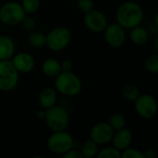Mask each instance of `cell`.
Here are the masks:
<instances>
[{
	"mask_svg": "<svg viewBox=\"0 0 158 158\" xmlns=\"http://www.w3.org/2000/svg\"><path fill=\"white\" fill-rule=\"evenodd\" d=\"M113 146L119 151H124L127 149L132 141V132L130 129L124 127L122 129L116 130L114 133L113 139Z\"/></svg>",
	"mask_w": 158,
	"mask_h": 158,
	"instance_id": "cell-13",
	"label": "cell"
},
{
	"mask_svg": "<svg viewBox=\"0 0 158 158\" xmlns=\"http://www.w3.org/2000/svg\"><path fill=\"white\" fill-rule=\"evenodd\" d=\"M22 27L28 32H32L35 29L36 27V21L34 17H32L31 15H26L23 20L21 23Z\"/></svg>",
	"mask_w": 158,
	"mask_h": 158,
	"instance_id": "cell-25",
	"label": "cell"
},
{
	"mask_svg": "<svg viewBox=\"0 0 158 158\" xmlns=\"http://www.w3.org/2000/svg\"><path fill=\"white\" fill-rule=\"evenodd\" d=\"M79 152L84 158H95L99 152V145L93 140L89 139L82 144Z\"/></svg>",
	"mask_w": 158,
	"mask_h": 158,
	"instance_id": "cell-18",
	"label": "cell"
},
{
	"mask_svg": "<svg viewBox=\"0 0 158 158\" xmlns=\"http://www.w3.org/2000/svg\"><path fill=\"white\" fill-rule=\"evenodd\" d=\"M134 103L136 113L144 119H152L157 114V101L150 94H140Z\"/></svg>",
	"mask_w": 158,
	"mask_h": 158,
	"instance_id": "cell-8",
	"label": "cell"
},
{
	"mask_svg": "<svg viewBox=\"0 0 158 158\" xmlns=\"http://www.w3.org/2000/svg\"><path fill=\"white\" fill-rule=\"evenodd\" d=\"M82 81L77 74L71 72H61L55 78V89L65 97L77 96L82 90Z\"/></svg>",
	"mask_w": 158,
	"mask_h": 158,
	"instance_id": "cell-2",
	"label": "cell"
},
{
	"mask_svg": "<svg viewBox=\"0 0 158 158\" xmlns=\"http://www.w3.org/2000/svg\"><path fill=\"white\" fill-rule=\"evenodd\" d=\"M129 31H130L129 32V39L134 45L142 46L149 39L148 30L141 25L135 26V27L131 28Z\"/></svg>",
	"mask_w": 158,
	"mask_h": 158,
	"instance_id": "cell-17",
	"label": "cell"
},
{
	"mask_svg": "<svg viewBox=\"0 0 158 158\" xmlns=\"http://www.w3.org/2000/svg\"><path fill=\"white\" fill-rule=\"evenodd\" d=\"M28 43L35 48H41L46 46V34L41 31H32L28 35Z\"/></svg>",
	"mask_w": 158,
	"mask_h": 158,
	"instance_id": "cell-19",
	"label": "cell"
},
{
	"mask_svg": "<svg viewBox=\"0 0 158 158\" xmlns=\"http://www.w3.org/2000/svg\"><path fill=\"white\" fill-rule=\"evenodd\" d=\"M77 8L85 14L94 9V2L93 0H77Z\"/></svg>",
	"mask_w": 158,
	"mask_h": 158,
	"instance_id": "cell-26",
	"label": "cell"
},
{
	"mask_svg": "<svg viewBox=\"0 0 158 158\" xmlns=\"http://www.w3.org/2000/svg\"><path fill=\"white\" fill-rule=\"evenodd\" d=\"M84 24L91 33L101 34L104 32L109 23L106 15L102 11L93 9L88 13H85Z\"/></svg>",
	"mask_w": 158,
	"mask_h": 158,
	"instance_id": "cell-9",
	"label": "cell"
},
{
	"mask_svg": "<svg viewBox=\"0 0 158 158\" xmlns=\"http://www.w3.org/2000/svg\"><path fill=\"white\" fill-rule=\"evenodd\" d=\"M109 125L112 127V128L116 131V130H119V129H122L124 127H126V125H127V120L125 118V116L119 113H115V114H113L111 116H110V119H109Z\"/></svg>",
	"mask_w": 158,
	"mask_h": 158,
	"instance_id": "cell-21",
	"label": "cell"
},
{
	"mask_svg": "<svg viewBox=\"0 0 158 158\" xmlns=\"http://www.w3.org/2000/svg\"><path fill=\"white\" fill-rule=\"evenodd\" d=\"M32 158H44L43 156H39V155H37V156H34V157H32Z\"/></svg>",
	"mask_w": 158,
	"mask_h": 158,
	"instance_id": "cell-34",
	"label": "cell"
},
{
	"mask_svg": "<svg viewBox=\"0 0 158 158\" xmlns=\"http://www.w3.org/2000/svg\"><path fill=\"white\" fill-rule=\"evenodd\" d=\"M95 158H121V152L114 146L99 150Z\"/></svg>",
	"mask_w": 158,
	"mask_h": 158,
	"instance_id": "cell-24",
	"label": "cell"
},
{
	"mask_svg": "<svg viewBox=\"0 0 158 158\" xmlns=\"http://www.w3.org/2000/svg\"><path fill=\"white\" fill-rule=\"evenodd\" d=\"M154 47H155V50H156V52H158V35L156 36L155 41H154Z\"/></svg>",
	"mask_w": 158,
	"mask_h": 158,
	"instance_id": "cell-33",
	"label": "cell"
},
{
	"mask_svg": "<svg viewBox=\"0 0 158 158\" xmlns=\"http://www.w3.org/2000/svg\"><path fill=\"white\" fill-rule=\"evenodd\" d=\"M45 121L52 132L63 131L66 130L69 126V114L62 106L54 105L47 110Z\"/></svg>",
	"mask_w": 158,
	"mask_h": 158,
	"instance_id": "cell-6",
	"label": "cell"
},
{
	"mask_svg": "<svg viewBox=\"0 0 158 158\" xmlns=\"http://www.w3.org/2000/svg\"><path fill=\"white\" fill-rule=\"evenodd\" d=\"M11 62L20 73H31L35 66L34 57L28 52H19L11 58Z\"/></svg>",
	"mask_w": 158,
	"mask_h": 158,
	"instance_id": "cell-12",
	"label": "cell"
},
{
	"mask_svg": "<svg viewBox=\"0 0 158 158\" xmlns=\"http://www.w3.org/2000/svg\"><path fill=\"white\" fill-rule=\"evenodd\" d=\"M62 72H71L73 70V62L68 60H64L60 62Z\"/></svg>",
	"mask_w": 158,
	"mask_h": 158,
	"instance_id": "cell-29",
	"label": "cell"
},
{
	"mask_svg": "<svg viewBox=\"0 0 158 158\" xmlns=\"http://www.w3.org/2000/svg\"><path fill=\"white\" fill-rule=\"evenodd\" d=\"M26 15L21 3L16 1H9L0 8V22L6 26H16L21 24Z\"/></svg>",
	"mask_w": 158,
	"mask_h": 158,
	"instance_id": "cell-5",
	"label": "cell"
},
{
	"mask_svg": "<svg viewBox=\"0 0 158 158\" xmlns=\"http://www.w3.org/2000/svg\"><path fill=\"white\" fill-rule=\"evenodd\" d=\"M61 158H84L82 156V154L80 153V152L77 150H70L67 152L63 153Z\"/></svg>",
	"mask_w": 158,
	"mask_h": 158,
	"instance_id": "cell-28",
	"label": "cell"
},
{
	"mask_svg": "<svg viewBox=\"0 0 158 158\" xmlns=\"http://www.w3.org/2000/svg\"><path fill=\"white\" fill-rule=\"evenodd\" d=\"M153 25H154L156 31L158 32V12H157V13L155 14V16H154V19H153Z\"/></svg>",
	"mask_w": 158,
	"mask_h": 158,
	"instance_id": "cell-32",
	"label": "cell"
},
{
	"mask_svg": "<svg viewBox=\"0 0 158 158\" xmlns=\"http://www.w3.org/2000/svg\"><path fill=\"white\" fill-rule=\"evenodd\" d=\"M41 69L43 73L49 78H56L62 72L60 61L53 58H48L45 60L42 63Z\"/></svg>",
	"mask_w": 158,
	"mask_h": 158,
	"instance_id": "cell-16",
	"label": "cell"
},
{
	"mask_svg": "<svg viewBox=\"0 0 158 158\" xmlns=\"http://www.w3.org/2000/svg\"><path fill=\"white\" fill-rule=\"evenodd\" d=\"M71 39V31L64 26H59L53 28L46 35V47L51 51L59 52L69 46Z\"/></svg>",
	"mask_w": 158,
	"mask_h": 158,
	"instance_id": "cell-4",
	"label": "cell"
},
{
	"mask_svg": "<svg viewBox=\"0 0 158 158\" xmlns=\"http://www.w3.org/2000/svg\"><path fill=\"white\" fill-rule=\"evenodd\" d=\"M143 155H144V158H156L157 157L156 152L152 149H148V150L144 151Z\"/></svg>",
	"mask_w": 158,
	"mask_h": 158,
	"instance_id": "cell-30",
	"label": "cell"
},
{
	"mask_svg": "<svg viewBox=\"0 0 158 158\" xmlns=\"http://www.w3.org/2000/svg\"><path fill=\"white\" fill-rule=\"evenodd\" d=\"M21 5L27 15H32L38 11L41 1L40 0H21Z\"/></svg>",
	"mask_w": 158,
	"mask_h": 158,
	"instance_id": "cell-22",
	"label": "cell"
},
{
	"mask_svg": "<svg viewBox=\"0 0 158 158\" xmlns=\"http://www.w3.org/2000/svg\"><path fill=\"white\" fill-rule=\"evenodd\" d=\"M73 144L74 141L73 136L66 130L52 132L48 139V149L56 154L62 155L63 153L72 150Z\"/></svg>",
	"mask_w": 158,
	"mask_h": 158,
	"instance_id": "cell-7",
	"label": "cell"
},
{
	"mask_svg": "<svg viewBox=\"0 0 158 158\" xmlns=\"http://www.w3.org/2000/svg\"><path fill=\"white\" fill-rule=\"evenodd\" d=\"M16 51L15 42L10 35H0V60H9L14 56Z\"/></svg>",
	"mask_w": 158,
	"mask_h": 158,
	"instance_id": "cell-14",
	"label": "cell"
},
{
	"mask_svg": "<svg viewBox=\"0 0 158 158\" xmlns=\"http://www.w3.org/2000/svg\"><path fill=\"white\" fill-rule=\"evenodd\" d=\"M122 95L125 100L128 102H135L140 95V91L137 86L132 84H127L123 88Z\"/></svg>",
	"mask_w": 158,
	"mask_h": 158,
	"instance_id": "cell-20",
	"label": "cell"
},
{
	"mask_svg": "<svg viewBox=\"0 0 158 158\" xmlns=\"http://www.w3.org/2000/svg\"><path fill=\"white\" fill-rule=\"evenodd\" d=\"M57 100H58V92L55 89V88H50V87L45 88L39 93V97H38L39 104L41 108L45 110H48L53 107L54 105H56Z\"/></svg>",
	"mask_w": 158,
	"mask_h": 158,
	"instance_id": "cell-15",
	"label": "cell"
},
{
	"mask_svg": "<svg viewBox=\"0 0 158 158\" xmlns=\"http://www.w3.org/2000/svg\"><path fill=\"white\" fill-rule=\"evenodd\" d=\"M121 158H144V155L142 152L128 147L121 152Z\"/></svg>",
	"mask_w": 158,
	"mask_h": 158,
	"instance_id": "cell-27",
	"label": "cell"
},
{
	"mask_svg": "<svg viewBox=\"0 0 158 158\" xmlns=\"http://www.w3.org/2000/svg\"><path fill=\"white\" fill-rule=\"evenodd\" d=\"M144 68L150 73H158V52L150 55L144 62Z\"/></svg>",
	"mask_w": 158,
	"mask_h": 158,
	"instance_id": "cell-23",
	"label": "cell"
},
{
	"mask_svg": "<svg viewBox=\"0 0 158 158\" xmlns=\"http://www.w3.org/2000/svg\"><path fill=\"white\" fill-rule=\"evenodd\" d=\"M114 130L106 122H100L95 124L89 132L90 139L98 145H104L112 141Z\"/></svg>",
	"mask_w": 158,
	"mask_h": 158,
	"instance_id": "cell-11",
	"label": "cell"
},
{
	"mask_svg": "<svg viewBox=\"0 0 158 158\" xmlns=\"http://www.w3.org/2000/svg\"><path fill=\"white\" fill-rule=\"evenodd\" d=\"M103 34H104L105 42L110 47L114 48L122 47L127 39L126 29H124L116 22L113 23H109L105 28Z\"/></svg>",
	"mask_w": 158,
	"mask_h": 158,
	"instance_id": "cell-10",
	"label": "cell"
},
{
	"mask_svg": "<svg viewBox=\"0 0 158 158\" xmlns=\"http://www.w3.org/2000/svg\"><path fill=\"white\" fill-rule=\"evenodd\" d=\"M20 80V73L11 60H0V91L10 92L14 90Z\"/></svg>",
	"mask_w": 158,
	"mask_h": 158,
	"instance_id": "cell-3",
	"label": "cell"
},
{
	"mask_svg": "<svg viewBox=\"0 0 158 158\" xmlns=\"http://www.w3.org/2000/svg\"><path fill=\"white\" fill-rule=\"evenodd\" d=\"M46 113H47V110H45V109H43V108H42L41 110H39V111H37V113H36L37 118H39V119H41V120H45Z\"/></svg>",
	"mask_w": 158,
	"mask_h": 158,
	"instance_id": "cell-31",
	"label": "cell"
},
{
	"mask_svg": "<svg viewBox=\"0 0 158 158\" xmlns=\"http://www.w3.org/2000/svg\"><path fill=\"white\" fill-rule=\"evenodd\" d=\"M144 18L142 7L135 2L128 0L119 5L115 12L116 23L126 30L140 25Z\"/></svg>",
	"mask_w": 158,
	"mask_h": 158,
	"instance_id": "cell-1",
	"label": "cell"
}]
</instances>
